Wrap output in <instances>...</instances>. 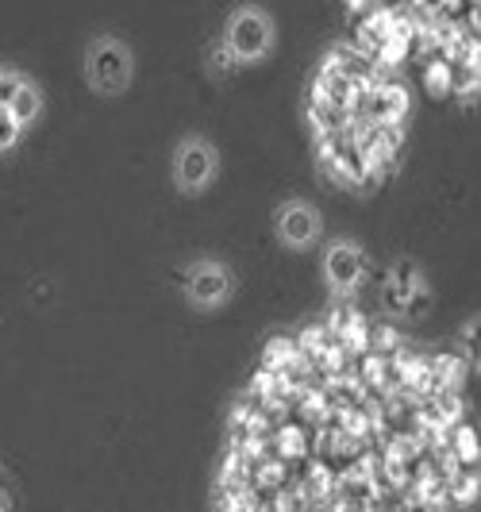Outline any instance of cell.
I'll list each match as a JSON object with an SVG mask.
<instances>
[{"label": "cell", "mask_w": 481, "mask_h": 512, "mask_svg": "<svg viewBox=\"0 0 481 512\" xmlns=\"http://www.w3.org/2000/svg\"><path fill=\"white\" fill-rule=\"evenodd\" d=\"M174 185L181 193H204L212 181H216V170H220V154L216 147L201 139V135H189L174 147Z\"/></svg>", "instance_id": "obj_3"}, {"label": "cell", "mask_w": 481, "mask_h": 512, "mask_svg": "<svg viewBox=\"0 0 481 512\" xmlns=\"http://www.w3.org/2000/svg\"><path fill=\"white\" fill-rule=\"evenodd\" d=\"M416 289H420L416 262H412V258H401V262L393 266V282L385 285V308H389V312H405V305L412 301Z\"/></svg>", "instance_id": "obj_7"}, {"label": "cell", "mask_w": 481, "mask_h": 512, "mask_svg": "<svg viewBox=\"0 0 481 512\" xmlns=\"http://www.w3.org/2000/svg\"><path fill=\"white\" fill-rule=\"evenodd\" d=\"M228 512H247V509H243V505H235V509H228Z\"/></svg>", "instance_id": "obj_15"}, {"label": "cell", "mask_w": 481, "mask_h": 512, "mask_svg": "<svg viewBox=\"0 0 481 512\" xmlns=\"http://www.w3.org/2000/svg\"><path fill=\"white\" fill-rule=\"evenodd\" d=\"M43 89H39V85H35V81H27L24 77V85H20V93H16V97H12V104H8V112H12V116H16V120H20V124H35V120H39V116H43Z\"/></svg>", "instance_id": "obj_9"}, {"label": "cell", "mask_w": 481, "mask_h": 512, "mask_svg": "<svg viewBox=\"0 0 481 512\" xmlns=\"http://www.w3.org/2000/svg\"><path fill=\"white\" fill-rule=\"evenodd\" d=\"M20 85H24V74H16V70H0V108H8L12 104V97L20 93Z\"/></svg>", "instance_id": "obj_13"}, {"label": "cell", "mask_w": 481, "mask_h": 512, "mask_svg": "<svg viewBox=\"0 0 481 512\" xmlns=\"http://www.w3.org/2000/svg\"><path fill=\"white\" fill-rule=\"evenodd\" d=\"M451 455H455V466H474V470L481 466L478 432L470 424H462V420L451 424Z\"/></svg>", "instance_id": "obj_8"}, {"label": "cell", "mask_w": 481, "mask_h": 512, "mask_svg": "<svg viewBox=\"0 0 481 512\" xmlns=\"http://www.w3.org/2000/svg\"><path fill=\"white\" fill-rule=\"evenodd\" d=\"M362 278H366V255H362V247L347 243V239L331 243L328 251H324V282L335 293H351V289H358Z\"/></svg>", "instance_id": "obj_5"}, {"label": "cell", "mask_w": 481, "mask_h": 512, "mask_svg": "<svg viewBox=\"0 0 481 512\" xmlns=\"http://www.w3.org/2000/svg\"><path fill=\"white\" fill-rule=\"evenodd\" d=\"M220 43L239 66H258L278 47V27H274L270 12L262 4H239L228 16V24H224Z\"/></svg>", "instance_id": "obj_2"}, {"label": "cell", "mask_w": 481, "mask_h": 512, "mask_svg": "<svg viewBox=\"0 0 481 512\" xmlns=\"http://www.w3.org/2000/svg\"><path fill=\"white\" fill-rule=\"evenodd\" d=\"M81 74H85V85L112 101V97H124L135 81V54L127 47L120 35L112 31H101L85 43V54H81Z\"/></svg>", "instance_id": "obj_1"}, {"label": "cell", "mask_w": 481, "mask_h": 512, "mask_svg": "<svg viewBox=\"0 0 481 512\" xmlns=\"http://www.w3.org/2000/svg\"><path fill=\"white\" fill-rule=\"evenodd\" d=\"M20 139H24V124H20L8 108H0V154L16 151V147H20Z\"/></svg>", "instance_id": "obj_11"}, {"label": "cell", "mask_w": 481, "mask_h": 512, "mask_svg": "<svg viewBox=\"0 0 481 512\" xmlns=\"http://www.w3.org/2000/svg\"><path fill=\"white\" fill-rule=\"evenodd\" d=\"M266 351H270V355H266V366H278V370L293 359V343H289V339H274Z\"/></svg>", "instance_id": "obj_14"}, {"label": "cell", "mask_w": 481, "mask_h": 512, "mask_svg": "<svg viewBox=\"0 0 481 512\" xmlns=\"http://www.w3.org/2000/svg\"><path fill=\"white\" fill-rule=\"evenodd\" d=\"M447 489H451V497H458L462 505H470V501H478L481 493V474L474 466H455L447 474Z\"/></svg>", "instance_id": "obj_10"}, {"label": "cell", "mask_w": 481, "mask_h": 512, "mask_svg": "<svg viewBox=\"0 0 481 512\" xmlns=\"http://www.w3.org/2000/svg\"><path fill=\"white\" fill-rule=\"evenodd\" d=\"M462 347H466V359L481 370V316H474V320L462 328Z\"/></svg>", "instance_id": "obj_12"}, {"label": "cell", "mask_w": 481, "mask_h": 512, "mask_svg": "<svg viewBox=\"0 0 481 512\" xmlns=\"http://www.w3.org/2000/svg\"><path fill=\"white\" fill-rule=\"evenodd\" d=\"M320 231H324V220H320V212L312 205H304V201H285V205L278 208V239L285 247L304 251V247H312V243L320 239Z\"/></svg>", "instance_id": "obj_6"}, {"label": "cell", "mask_w": 481, "mask_h": 512, "mask_svg": "<svg viewBox=\"0 0 481 512\" xmlns=\"http://www.w3.org/2000/svg\"><path fill=\"white\" fill-rule=\"evenodd\" d=\"M235 278L224 262H193L185 270V297L197 308H220L231 297Z\"/></svg>", "instance_id": "obj_4"}]
</instances>
